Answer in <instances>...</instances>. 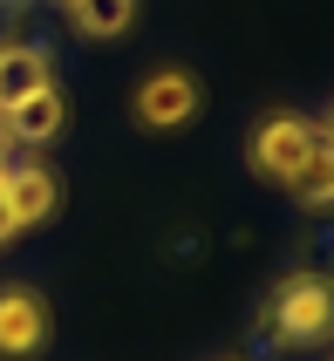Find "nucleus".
Wrapping results in <instances>:
<instances>
[{"label": "nucleus", "instance_id": "f257e3e1", "mask_svg": "<svg viewBox=\"0 0 334 361\" xmlns=\"http://www.w3.org/2000/svg\"><path fill=\"white\" fill-rule=\"evenodd\" d=\"M314 150H328V130L321 123H300V116H266L253 130V164L266 171V178H294L300 164L314 157Z\"/></svg>", "mask_w": 334, "mask_h": 361}, {"label": "nucleus", "instance_id": "f03ea898", "mask_svg": "<svg viewBox=\"0 0 334 361\" xmlns=\"http://www.w3.org/2000/svg\"><path fill=\"white\" fill-rule=\"evenodd\" d=\"M266 327H273L280 341H321L328 334V280H287L273 293V314H266Z\"/></svg>", "mask_w": 334, "mask_h": 361}, {"label": "nucleus", "instance_id": "7ed1b4c3", "mask_svg": "<svg viewBox=\"0 0 334 361\" xmlns=\"http://www.w3.org/2000/svg\"><path fill=\"white\" fill-rule=\"evenodd\" d=\"M48 341V300L35 286H0V355L20 361Z\"/></svg>", "mask_w": 334, "mask_h": 361}, {"label": "nucleus", "instance_id": "20e7f679", "mask_svg": "<svg viewBox=\"0 0 334 361\" xmlns=\"http://www.w3.org/2000/svg\"><path fill=\"white\" fill-rule=\"evenodd\" d=\"M137 116L150 123V130H177V123L198 116V82L177 75V68H164V75H150L137 89Z\"/></svg>", "mask_w": 334, "mask_h": 361}, {"label": "nucleus", "instance_id": "39448f33", "mask_svg": "<svg viewBox=\"0 0 334 361\" xmlns=\"http://www.w3.org/2000/svg\"><path fill=\"white\" fill-rule=\"evenodd\" d=\"M0 123H7V143H55L61 123H68V102H61V89L48 82V89H35L28 102L0 109Z\"/></svg>", "mask_w": 334, "mask_h": 361}, {"label": "nucleus", "instance_id": "423d86ee", "mask_svg": "<svg viewBox=\"0 0 334 361\" xmlns=\"http://www.w3.org/2000/svg\"><path fill=\"white\" fill-rule=\"evenodd\" d=\"M0 191H7V212H14V225H41L48 212H55V178L41 171V164H20V171H7L0 178Z\"/></svg>", "mask_w": 334, "mask_h": 361}, {"label": "nucleus", "instance_id": "0eeeda50", "mask_svg": "<svg viewBox=\"0 0 334 361\" xmlns=\"http://www.w3.org/2000/svg\"><path fill=\"white\" fill-rule=\"evenodd\" d=\"M35 89H48V55L41 48H0V109H14V102H28Z\"/></svg>", "mask_w": 334, "mask_h": 361}, {"label": "nucleus", "instance_id": "6e6552de", "mask_svg": "<svg viewBox=\"0 0 334 361\" xmlns=\"http://www.w3.org/2000/svg\"><path fill=\"white\" fill-rule=\"evenodd\" d=\"M68 14H76L82 35H123L130 14H137V0H68Z\"/></svg>", "mask_w": 334, "mask_h": 361}, {"label": "nucleus", "instance_id": "1a4fd4ad", "mask_svg": "<svg viewBox=\"0 0 334 361\" xmlns=\"http://www.w3.org/2000/svg\"><path fill=\"white\" fill-rule=\"evenodd\" d=\"M287 184H294V191H300L307 204H328V191H334V157H328V150H314V157L300 164V171H294Z\"/></svg>", "mask_w": 334, "mask_h": 361}, {"label": "nucleus", "instance_id": "9d476101", "mask_svg": "<svg viewBox=\"0 0 334 361\" xmlns=\"http://www.w3.org/2000/svg\"><path fill=\"white\" fill-rule=\"evenodd\" d=\"M14 232H20V225H14V212H7V191H0V245L14 239Z\"/></svg>", "mask_w": 334, "mask_h": 361}, {"label": "nucleus", "instance_id": "9b49d317", "mask_svg": "<svg viewBox=\"0 0 334 361\" xmlns=\"http://www.w3.org/2000/svg\"><path fill=\"white\" fill-rule=\"evenodd\" d=\"M7 171H14V164H7V123H0V178H7Z\"/></svg>", "mask_w": 334, "mask_h": 361}, {"label": "nucleus", "instance_id": "f8f14e48", "mask_svg": "<svg viewBox=\"0 0 334 361\" xmlns=\"http://www.w3.org/2000/svg\"><path fill=\"white\" fill-rule=\"evenodd\" d=\"M0 7H20V0H0Z\"/></svg>", "mask_w": 334, "mask_h": 361}]
</instances>
